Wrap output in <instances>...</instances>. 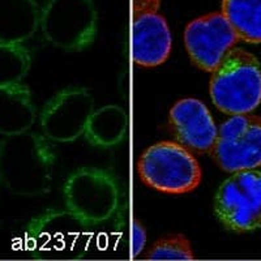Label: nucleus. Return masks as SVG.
<instances>
[{"mask_svg": "<svg viewBox=\"0 0 261 261\" xmlns=\"http://www.w3.org/2000/svg\"><path fill=\"white\" fill-rule=\"evenodd\" d=\"M55 153L47 139L24 132L0 140V184L17 196H42L50 191Z\"/></svg>", "mask_w": 261, "mask_h": 261, "instance_id": "f257e3e1", "label": "nucleus"}, {"mask_svg": "<svg viewBox=\"0 0 261 261\" xmlns=\"http://www.w3.org/2000/svg\"><path fill=\"white\" fill-rule=\"evenodd\" d=\"M212 73L209 92L220 111L243 115L261 103V65L249 51L234 47Z\"/></svg>", "mask_w": 261, "mask_h": 261, "instance_id": "f03ea898", "label": "nucleus"}, {"mask_svg": "<svg viewBox=\"0 0 261 261\" xmlns=\"http://www.w3.org/2000/svg\"><path fill=\"white\" fill-rule=\"evenodd\" d=\"M140 179L153 190L181 195L201 183V167L193 154L175 141H160L149 146L137 161Z\"/></svg>", "mask_w": 261, "mask_h": 261, "instance_id": "7ed1b4c3", "label": "nucleus"}, {"mask_svg": "<svg viewBox=\"0 0 261 261\" xmlns=\"http://www.w3.org/2000/svg\"><path fill=\"white\" fill-rule=\"evenodd\" d=\"M65 208L85 225H98L114 216L120 191L113 174L98 167H80L69 174L63 187Z\"/></svg>", "mask_w": 261, "mask_h": 261, "instance_id": "20e7f679", "label": "nucleus"}, {"mask_svg": "<svg viewBox=\"0 0 261 261\" xmlns=\"http://www.w3.org/2000/svg\"><path fill=\"white\" fill-rule=\"evenodd\" d=\"M39 29L54 47L84 51L97 36V8L93 0H47Z\"/></svg>", "mask_w": 261, "mask_h": 261, "instance_id": "39448f33", "label": "nucleus"}, {"mask_svg": "<svg viewBox=\"0 0 261 261\" xmlns=\"http://www.w3.org/2000/svg\"><path fill=\"white\" fill-rule=\"evenodd\" d=\"M217 218L227 230L248 232L261 227V172H234L220 186L214 199Z\"/></svg>", "mask_w": 261, "mask_h": 261, "instance_id": "423d86ee", "label": "nucleus"}, {"mask_svg": "<svg viewBox=\"0 0 261 261\" xmlns=\"http://www.w3.org/2000/svg\"><path fill=\"white\" fill-rule=\"evenodd\" d=\"M212 155L227 172L256 170L261 166V116L232 115L221 124Z\"/></svg>", "mask_w": 261, "mask_h": 261, "instance_id": "0eeeda50", "label": "nucleus"}, {"mask_svg": "<svg viewBox=\"0 0 261 261\" xmlns=\"http://www.w3.org/2000/svg\"><path fill=\"white\" fill-rule=\"evenodd\" d=\"M94 98L86 88L69 86L58 92L45 103L39 115L42 132L55 143H73L85 134Z\"/></svg>", "mask_w": 261, "mask_h": 261, "instance_id": "6e6552de", "label": "nucleus"}, {"mask_svg": "<svg viewBox=\"0 0 261 261\" xmlns=\"http://www.w3.org/2000/svg\"><path fill=\"white\" fill-rule=\"evenodd\" d=\"M239 38L222 13H209L191 21L184 30V43L197 68L214 72Z\"/></svg>", "mask_w": 261, "mask_h": 261, "instance_id": "1a4fd4ad", "label": "nucleus"}, {"mask_svg": "<svg viewBox=\"0 0 261 261\" xmlns=\"http://www.w3.org/2000/svg\"><path fill=\"white\" fill-rule=\"evenodd\" d=\"M169 122L180 145L190 151L209 153L217 140L218 128L211 111L196 98H184L171 107Z\"/></svg>", "mask_w": 261, "mask_h": 261, "instance_id": "9d476101", "label": "nucleus"}, {"mask_svg": "<svg viewBox=\"0 0 261 261\" xmlns=\"http://www.w3.org/2000/svg\"><path fill=\"white\" fill-rule=\"evenodd\" d=\"M172 37L162 15L154 11L140 13L134 17L132 57L136 65L154 68L170 57Z\"/></svg>", "mask_w": 261, "mask_h": 261, "instance_id": "9b49d317", "label": "nucleus"}, {"mask_svg": "<svg viewBox=\"0 0 261 261\" xmlns=\"http://www.w3.org/2000/svg\"><path fill=\"white\" fill-rule=\"evenodd\" d=\"M47 0H0V43H17L32 38L41 27Z\"/></svg>", "mask_w": 261, "mask_h": 261, "instance_id": "f8f14e48", "label": "nucleus"}, {"mask_svg": "<svg viewBox=\"0 0 261 261\" xmlns=\"http://www.w3.org/2000/svg\"><path fill=\"white\" fill-rule=\"evenodd\" d=\"M36 119L37 110L28 86L21 83L0 86V135L28 132Z\"/></svg>", "mask_w": 261, "mask_h": 261, "instance_id": "ddd939ff", "label": "nucleus"}, {"mask_svg": "<svg viewBox=\"0 0 261 261\" xmlns=\"http://www.w3.org/2000/svg\"><path fill=\"white\" fill-rule=\"evenodd\" d=\"M127 127L128 116L122 107L106 105L93 111L84 135L93 146L107 149L122 143Z\"/></svg>", "mask_w": 261, "mask_h": 261, "instance_id": "4468645a", "label": "nucleus"}, {"mask_svg": "<svg viewBox=\"0 0 261 261\" xmlns=\"http://www.w3.org/2000/svg\"><path fill=\"white\" fill-rule=\"evenodd\" d=\"M221 13L239 41L261 43V0H222Z\"/></svg>", "mask_w": 261, "mask_h": 261, "instance_id": "2eb2a0df", "label": "nucleus"}, {"mask_svg": "<svg viewBox=\"0 0 261 261\" xmlns=\"http://www.w3.org/2000/svg\"><path fill=\"white\" fill-rule=\"evenodd\" d=\"M30 67L32 57L27 47L17 43H0V86L20 84Z\"/></svg>", "mask_w": 261, "mask_h": 261, "instance_id": "dca6fc26", "label": "nucleus"}, {"mask_svg": "<svg viewBox=\"0 0 261 261\" xmlns=\"http://www.w3.org/2000/svg\"><path fill=\"white\" fill-rule=\"evenodd\" d=\"M149 261H193L191 242L183 234L167 235L153 244L145 256Z\"/></svg>", "mask_w": 261, "mask_h": 261, "instance_id": "f3484780", "label": "nucleus"}, {"mask_svg": "<svg viewBox=\"0 0 261 261\" xmlns=\"http://www.w3.org/2000/svg\"><path fill=\"white\" fill-rule=\"evenodd\" d=\"M146 244V231L144 226L140 222L135 221L134 228H132V251L135 256H139L143 252Z\"/></svg>", "mask_w": 261, "mask_h": 261, "instance_id": "a211bd4d", "label": "nucleus"}, {"mask_svg": "<svg viewBox=\"0 0 261 261\" xmlns=\"http://www.w3.org/2000/svg\"><path fill=\"white\" fill-rule=\"evenodd\" d=\"M158 7H160V0H134V17L149 11L158 12Z\"/></svg>", "mask_w": 261, "mask_h": 261, "instance_id": "6ab92c4d", "label": "nucleus"}]
</instances>
